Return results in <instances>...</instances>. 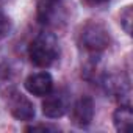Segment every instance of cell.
Instances as JSON below:
<instances>
[{
	"label": "cell",
	"mask_w": 133,
	"mask_h": 133,
	"mask_svg": "<svg viewBox=\"0 0 133 133\" xmlns=\"http://www.w3.org/2000/svg\"><path fill=\"white\" fill-rule=\"evenodd\" d=\"M94 117V102L91 97H80L71 111V119L77 127H88Z\"/></svg>",
	"instance_id": "obj_5"
},
{
	"label": "cell",
	"mask_w": 133,
	"mask_h": 133,
	"mask_svg": "<svg viewBox=\"0 0 133 133\" xmlns=\"http://www.w3.org/2000/svg\"><path fill=\"white\" fill-rule=\"evenodd\" d=\"M69 110V94L66 89H56L45 94L42 102V113L47 117H61Z\"/></svg>",
	"instance_id": "obj_3"
},
{
	"label": "cell",
	"mask_w": 133,
	"mask_h": 133,
	"mask_svg": "<svg viewBox=\"0 0 133 133\" xmlns=\"http://www.w3.org/2000/svg\"><path fill=\"white\" fill-rule=\"evenodd\" d=\"M103 83L107 86V91L114 96H122L128 89V82L122 80V75H107Z\"/></svg>",
	"instance_id": "obj_9"
},
{
	"label": "cell",
	"mask_w": 133,
	"mask_h": 133,
	"mask_svg": "<svg viewBox=\"0 0 133 133\" xmlns=\"http://www.w3.org/2000/svg\"><path fill=\"white\" fill-rule=\"evenodd\" d=\"M25 130L27 131H36V130H45V131H49V130H56V128L52 127V125H31V127H27Z\"/></svg>",
	"instance_id": "obj_12"
},
{
	"label": "cell",
	"mask_w": 133,
	"mask_h": 133,
	"mask_svg": "<svg viewBox=\"0 0 133 133\" xmlns=\"http://www.w3.org/2000/svg\"><path fill=\"white\" fill-rule=\"evenodd\" d=\"M111 42L110 33L100 22H88L83 25L80 33V44L91 53H99L105 50Z\"/></svg>",
	"instance_id": "obj_2"
},
{
	"label": "cell",
	"mask_w": 133,
	"mask_h": 133,
	"mask_svg": "<svg viewBox=\"0 0 133 133\" xmlns=\"http://www.w3.org/2000/svg\"><path fill=\"white\" fill-rule=\"evenodd\" d=\"M25 88L33 96H45L53 88V80L47 72H36L27 77Z\"/></svg>",
	"instance_id": "obj_6"
},
{
	"label": "cell",
	"mask_w": 133,
	"mask_h": 133,
	"mask_svg": "<svg viewBox=\"0 0 133 133\" xmlns=\"http://www.w3.org/2000/svg\"><path fill=\"white\" fill-rule=\"evenodd\" d=\"M5 74H6V71H5V69H2V68H0V83L3 82V78H5Z\"/></svg>",
	"instance_id": "obj_14"
},
{
	"label": "cell",
	"mask_w": 133,
	"mask_h": 133,
	"mask_svg": "<svg viewBox=\"0 0 133 133\" xmlns=\"http://www.w3.org/2000/svg\"><path fill=\"white\" fill-rule=\"evenodd\" d=\"M8 108L10 113L19 121H31L35 117L33 103L19 91H11L8 96Z\"/></svg>",
	"instance_id": "obj_4"
},
{
	"label": "cell",
	"mask_w": 133,
	"mask_h": 133,
	"mask_svg": "<svg viewBox=\"0 0 133 133\" xmlns=\"http://www.w3.org/2000/svg\"><path fill=\"white\" fill-rule=\"evenodd\" d=\"M59 0H36V16L41 24H47L55 14Z\"/></svg>",
	"instance_id": "obj_8"
},
{
	"label": "cell",
	"mask_w": 133,
	"mask_h": 133,
	"mask_svg": "<svg viewBox=\"0 0 133 133\" xmlns=\"http://www.w3.org/2000/svg\"><path fill=\"white\" fill-rule=\"evenodd\" d=\"M59 56L58 39L53 33H38L28 45V58L38 68H49Z\"/></svg>",
	"instance_id": "obj_1"
},
{
	"label": "cell",
	"mask_w": 133,
	"mask_h": 133,
	"mask_svg": "<svg viewBox=\"0 0 133 133\" xmlns=\"http://www.w3.org/2000/svg\"><path fill=\"white\" fill-rule=\"evenodd\" d=\"M121 24H122L125 33L130 35V31H131V28H130V24H131V6H127L121 13Z\"/></svg>",
	"instance_id": "obj_10"
},
{
	"label": "cell",
	"mask_w": 133,
	"mask_h": 133,
	"mask_svg": "<svg viewBox=\"0 0 133 133\" xmlns=\"http://www.w3.org/2000/svg\"><path fill=\"white\" fill-rule=\"evenodd\" d=\"M113 121H114V127H116L117 131H127V130H130L131 122H133V113H131L130 105H121L114 111Z\"/></svg>",
	"instance_id": "obj_7"
},
{
	"label": "cell",
	"mask_w": 133,
	"mask_h": 133,
	"mask_svg": "<svg viewBox=\"0 0 133 133\" xmlns=\"http://www.w3.org/2000/svg\"><path fill=\"white\" fill-rule=\"evenodd\" d=\"M11 30V22L3 11H0V39H3Z\"/></svg>",
	"instance_id": "obj_11"
},
{
	"label": "cell",
	"mask_w": 133,
	"mask_h": 133,
	"mask_svg": "<svg viewBox=\"0 0 133 133\" xmlns=\"http://www.w3.org/2000/svg\"><path fill=\"white\" fill-rule=\"evenodd\" d=\"M82 2L86 3V5H100V3L108 2V0H82Z\"/></svg>",
	"instance_id": "obj_13"
}]
</instances>
